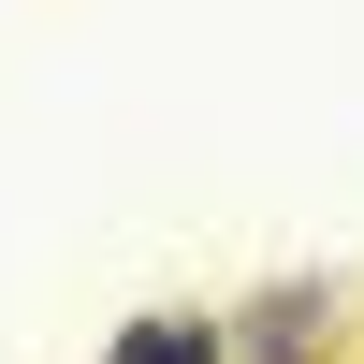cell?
Here are the masks:
<instances>
[{
	"mask_svg": "<svg viewBox=\"0 0 364 364\" xmlns=\"http://www.w3.org/2000/svg\"><path fill=\"white\" fill-rule=\"evenodd\" d=\"M102 364H219V321L204 306H146V321H117Z\"/></svg>",
	"mask_w": 364,
	"mask_h": 364,
	"instance_id": "cell-1",
	"label": "cell"
}]
</instances>
